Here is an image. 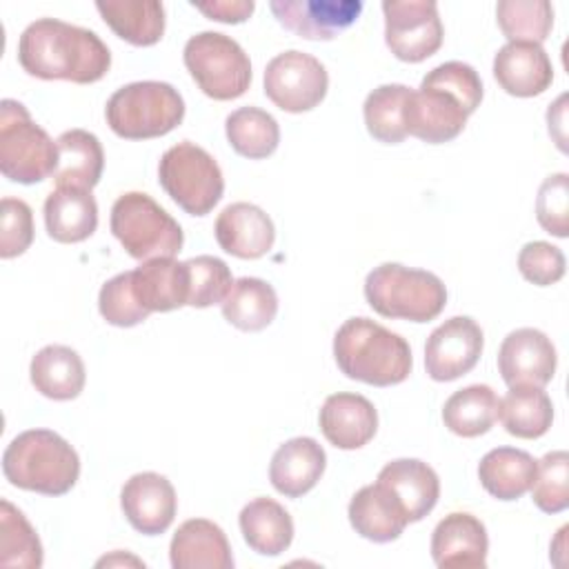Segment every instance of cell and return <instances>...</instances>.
<instances>
[{"label":"cell","instance_id":"obj_28","mask_svg":"<svg viewBox=\"0 0 569 569\" xmlns=\"http://www.w3.org/2000/svg\"><path fill=\"white\" fill-rule=\"evenodd\" d=\"M538 460L516 447H496L480 458L478 478L489 496L496 500H518L525 496L536 478Z\"/></svg>","mask_w":569,"mask_h":569},{"label":"cell","instance_id":"obj_42","mask_svg":"<svg viewBox=\"0 0 569 569\" xmlns=\"http://www.w3.org/2000/svg\"><path fill=\"white\" fill-rule=\"evenodd\" d=\"M536 218L538 224L556 236H569V176L551 173L542 180L536 196Z\"/></svg>","mask_w":569,"mask_h":569},{"label":"cell","instance_id":"obj_41","mask_svg":"<svg viewBox=\"0 0 569 569\" xmlns=\"http://www.w3.org/2000/svg\"><path fill=\"white\" fill-rule=\"evenodd\" d=\"M100 316L113 327H136L149 318L131 289V271H122L107 280L98 293Z\"/></svg>","mask_w":569,"mask_h":569},{"label":"cell","instance_id":"obj_23","mask_svg":"<svg viewBox=\"0 0 569 569\" xmlns=\"http://www.w3.org/2000/svg\"><path fill=\"white\" fill-rule=\"evenodd\" d=\"M173 569H231L233 556L227 533L207 518L184 520L169 545Z\"/></svg>","mask_w":569,"mask_h":569},{"label":"cell","instance_id":"obj_24","mask_svg":"<svg viewBox=\"0 0 569 569\" xmlns=\"http://www.w3.org/2000/svg\"><path fill=\"white\" fill-rule=\"evenodd\" d=\"M131 289L138 305L153 311H173L187 305L189 271L176 258H151L131 271Z\"/></svg>","mask_w":569,"mask_h":569},{"label":"cell","instance_id":"obj_16","mask_svg":"<svg viewBox=\"0 0 569 569\" xmlns=\"http://www.w3.org/2000/svg\"><path fill=\"white\" fill-rule=\"evenodd\" d=\"M120 507L129 525L144 536L164 533L178 509L173 485L156 471L133 473L120 491Z\"/></svg>","mask_w":569,"mask_h":569},{"label":"cell","instance_id":"obj_29","mask_svg":"<svg viewBox=\"0 0 569 569\" xmlns=\"http://www.w3.org/2000/svg\"><path fill=\"white\" fill-rule=\"evenodd\" d=\"M58 167L53 180L58 187L93 189L104 169V151L91 131L69 129L58 136Z\"/></svg>","mask_w":569,"mask_h":569},{"label":"cell","instance_id":"obj_30","mask_svg":"<svg viewBox=\"0 0 569 569\" xmlns=\"http://www.w3.org/2000/svg\"><path fill=\"white\" fill-rule=\"evenodd\" d=\"M240 533L251 551L260 556H280L293 540V520L289 511L271 498H253L238 516Z\"/></svg>","mask_w":569,"mask_h":569},{"label":"cell","instance_id":"obj_31","mask_svg":"<svg viewBox=\"0 0 569 569\" xmlns=\"http://www.w3.org/2000/svg\"><path fill=\"white\" fill-rule=\"evenodd\" d=\"M96 9L111 31L133 47H151L164 33V7L158 0H100Z\"/></svg>","mask_w":569,"mask_h":569},{"label":"cell","instance_id":"obj_8","mask_svg":"<svg viewBox=\"0 0 569 569\" xmlns=\"http://www.w3.org/2000/svg\"><path fill=\"white\" fill-rule=\"evenodd\" d=\"M58 142L36 124L27 107L4 98L0 102V171L7 180L36 184L56 173Z\"/></svg>","mask_w":569,"mask_h":569},{"label":"cell","instance_id":"obj_39","mask_svg":"<svg viewBox=\"0 0 569 569\" xmlns=\"http://www.w3.org/2000/svg\"><path fill=\"white\" fill-rule=\"evenodd\" d=\"M569 453L558 449L538 460L531 485V500L545 513H560L569 507Z\"/></svg>","mask_w":569,"mask_h":569},{"label":"cell","instance_id":"obj_10","mask_svg":"<svg viewBox=\"0 0 569 569\" xmlns=\"http://www.w3.org/2000/svg\"><path fill=\"white\" fill-rule=\"evenodd\" d=\"M182 60L200 91L213 100H236L251 84L249 56L231 36L220 31L191 36Z\"/></svg>","mask_w":569,"mask_h":569},{"label":"cell","instance_id":"obj_2","mask_svg":"<svg viewBox=\"0 0 569 569\" xmlns=\"http://www.w3.org/2000/svg\"><path fill=\"white\" fill-rule=\"evenodd\" d=\"M482 93V80L471 64L449 60L433 67L409 98L407 136H416L427 144L458 138L467 118L480 107Z\"/></svg>","mask_w":569,"mask_h":569},{"label":"cell","instance_id":"obj_34","mask_svg":"<svg viewBox=\"0 0 569 569\" xmlns=\"http://www.w3.org/2000/svg\"><path fill=\"white\" fill-rule=\"evenodd\" d=\"M507 433L525 440L540 438L553 422V402L540 387H511L500 398V413Z\"/></svg>","mask_w":569,"mask_h":569},{"label":"cell","instance_id":"obj_12","mask_svg":"<svg viewBox=\"0 0 569 569\" xmlns=\"http://www.w3.org/2000/svg\"><path fill=\"white\" fill-rule=\"evenodd\" d=\"M385 42L402 62H422L433 56L445 38L433 0H385Z\"/></svg>","mask_w":569,"mask_h":569},{"label":"cell","instance_id":"obj_25","mask_svg":"<svg viewBox=\"0 0 569 569\" xmlns=\"http://www.w3.org/2000/svg\"><path fill=\"white\" fill-rule=\"evenodd\" d=\"M347 516L358 536L378 545L398 540L409 525L402 507L380 482L360 487L349 502Z\"/></svg>","mask_w":569,"mask_h":569},{"label":"cell","instance_id":"obj_18","mask_svg":"<svg viewBox=\"0 0 569 569\" xmlns=\"http://www.w3.org/2000/svg\"><path fill=\"white\" fill-rule=\"evenodd\" d=\"M213 233L222 251L242 260L262 258L269 253L276 240V227L271 218L251 202L227 204L216 218Z\"/></svg>","mask_w":569,"mask_h":569},{"label":"cell","instance_id":"obj_33","mask_svg":"<svg viewBox=\"0 0 569 569\" xmlns=\"http://www.w3.org/2000/svg\"><path fill=\"white\" fill-rule=\"evenodd\" d=\"M500 413V398L489 385H469L453 391L442 407L445 427L460 438L487 433Z\"/></svg>","mask_w":569,"mask_h":569},{"label":"cell","instance_id":"obj_32","mask_svg":"<svg viewBox=\"0 0 569 569\" xmlns=\"http://www.w3.org/2000/svg\"><path fill=\"white\" fill-rule=\"evenodd\" d=\"M220 305L224 320L240 331H262L278 313L276 289L267 280L251 276L233 280Z\"/></svg>","mask_w":569,"mask_h":569},{"label":"cell","instance_id":"obj_4","mask_svg":"<svg viewBox=\"0 0 569 569\" xmlns=\"http://www.w3.org/2000/svg\"><path fill=\"white\" fill-rule=\"evenodd\" d=\"M2 473L18 489L64 496L78 482L80 458L60 433L51 429H27L7 445Z\"/></svg>","mask_w":569,"mask_h":569},{"label":"cell","instance_id":"obj_21","mask_svg":"<svg viewBox=\"0 0 569 569\" xmlns=\"http://www.w3.org/2000/svg\"><path fill=\"white\" fill-rule=\"evenodd\" d=\"M327 467V453L318 440L298 436L282 442L269 462V480L273 489L287 498H300L309 493L322 478Z\"/></svg>","mask_w":569,"mask_h":569},{"label":"cell","instance_id":"obj_45","mask_svg":"<svg viewBox=\"0 0 569 569\" xmlns=\"http://www.w3.org/2000/svg\"><path fill=\"white\" fill-rule=\"evenodd\" d=\"M191 7H196L207 18L227 22V24L244 22L256 9L253 0H209V2H191Z\"/></svg>","mask_w":569,"mask_h":569},{"label":"cell","instance_id":"obj_13","mask_svg":"<svg viewBox=\"0 0 569 569\" xmlns=\"http://www.w3.org/2000/svg\"><path fill=\"white\" fill-rule=\"evenodd\" d=\"M485 336L469 316H453L438 325L425 345V369L436 382H451L469 373L482 353Z\"/></svg>","mask_w":569,"mask_h":569},{"label":"cell","instance_id":"obj_7","mask_svg":"<svg viewBox=\"0 0 569 569\" xmlns=\"http://www.w3.org/2000/svg\"><path fill=\"white\" fill-rule=\"evenodd\" d=\"M109 227L124 251L142 262L173 258L184 242L178 220L142 191H127L116 198Z\"/></svg>","mask_w":569,"mask_h":569},{"label":"cell","instance_id":"obj_46","mask_svg":"<svg viewBox=\"0 0 569 569\" xmlns=\"http://www.w3.org/2000/svg\"><path fill=\"white\" fill-rule=\"evenodd\" d=\"M565 102H567V96L562 93L553 104H549V111H547V124H549V136L556 140L558 149L560 151H567V133H565Z\"/></svg>","mask_w":569,"mask_h":569},{"label":"cell","instance_id":"obj_17","mask_svg":"<svg viewBox=\"0 0 569 569\" xmlns=\"http://www.w3.org/2000/svg\"><path fill=\"white\" fill-rule=\"evenodd\" d=\"M487 551V529L482 520L467 511L447 513L431 533V558L440 569H485Z\"/></svg>","mask_w":569,"mask_h":569},{"label":"cell","instance_id":"obj_38","mask_svg":"<svg viewBox=\"0 0 569 569\" xmlns=\"http://www.w3.org/2000/svg\"><path fill=\"white\" fill-rule=\"evenodd\" d=\"M496 18L509 42L540 44L551 33L553 7L547 0H500Z\"/></svg>","mask_w":569,"mask_h":569},{"label":"cell","instance_id":"obj_14","mask_svg":"<svg viewBox=\"0 0 569 569\" xmlns=\"http://www.w3.org/2000/svg\"><path fill=\"white\" fill-rule=\"evenodd\" d=\"M558 356L551 338L533 327L507 333L498 349V371L511 387H545L556 373Z\"/></svg>","mask_w":569,"mask_h":569},{"label":"cell","instance_id":"obj_22","mask_svg":"<svg viewBox=\"0 0 569 569\" xmlns=\"http://www.w3.org/2000/svg\"><path fill=\"white\" fill-rule=\"evenodd\" d=\"M402 507L409 522L422 520L440 498L438 473L418 458H398L387 462L378 480Z\"/></svg>","mask_w":569,"mask_h":569},{"label":"cell","instance_id":"obj_9","mask_svg":"<svg viewBox=\"0 0 569 569\" xmlns=\"http://www.w3.org/2000/svg\"><path fill=\"white\" fill-rule=\"evenodd\" d=\"M158 182L189 216H207L224 193V178L213 156L182 140L169 147L158 164Z\"/></svg>","mask_w":569,"mask_h":569},{"label":"cell","instance_id":"obj_40","mask_svg":"<svg viewBox=\"0 0 569 569\" xmlns=\"http://www.w3.org/2000/svg\"><path fill=\"white\" fill-rule=\"evenodd\" d=\"M189 271V298L187 305L204 309L227 298L233 278L224 260L216 256H196L184 260Z\"/></svg>","mask_w":569,"mask_h":569},{"label":"cell","instance_id":"obj_26","mask_svg":"<svg viewBox=\"0 0 569 569\" xmlns=\"http://www.w3.org/2000/svg\"><path fill=\"white\" fill-rule=\"evenodd\" d=\"M44 227L56 242L87 240L98 227V202L89 189L56 187L44 200Z\"/></svg>","mask_w":569,"mask_h":569},{"label":"cell","instance_id":"obj_6","mask_svg":"<svg viewBox=\"0 0 569 569\" xmlns=\"http://www.w3.org/2000/svg\"><path fill=\"white\" fill-rule=\"evenodd\" d=\"M104 118L111 131L124 140L160 138L182 122L184 100L169 82H129L111 93Z\"/></svg>","mask_w":569,"mask_h":569},{"label":"cell","instance_id":"obj_15","mask_svg":"<svg viewBox=\"0 0 569 569\" xmlns=\"http://www.w3.org/2000/svg\"><path fill=\"white\" fill-rule=\"evenodd\" d=\"M271 13L305 40H333L362 13L360 0H271Z\"/></svg>","mask_w":569,"mask_h":569},{"label":"cell","instance_id":"obj_1","mask_svg":"<svg viewBox=\"0 0 569 569\" xmlns=\"http://www.w3.org/2000/svg\"><path fill=\"white\" fill-rule=\"evenodd\" d=\"M18 62L40 80L91 84L107 76L111 51L91 29L58 18H38L20 33Z\"/></svg>","mask_w":569,"mask_h":569},{"label":"cell","instance_id":"obj_11","mask_svg":"<svg viewBox=\"0 0 569 569\" xmlns=\"http://www.w3.org/2000/svg\"><path fill=\"white\" fill-rule=\"evenodd\" d=\"M264 96L287 113H302L318 107L329 89L325 64L298 49L273 56L264 67Z\"/></svg>","mask_w":569,"mask_h":569},{"label":"cell","instance_id":"obj_35","mask_svg":"<svg viewBox=\"0 0 569 569\" xmlns=\"http://www.w3.org/2000/svg\"><path fill=\"white\" fill-rule=\"evenodd\" d=\"M413 89L407 84H380L362 104L365 127L371 138L385 144H398L407 138V104Z\"/></svg>","mask_w":569,"mask_h":569},{"label":"cell","instance_id":"obj_44","mask_svg":"<svg viewBox=\"0 0 569 569\" xmlns=\"http://www.w3.org/2000/svg\"><path fill=\"white\" fill-rule=\"evenodd\" d=\"M565 253L545 240L527 242L518 253V271L538 287L556 284L565 276Z\"/></svg>","mask_w":569,"mask_h":569},{"label":"cell","instance_id":"obj_37","mask_svg":"<svg viewBox=\"0 0 569 569\" xmlns=\"http://www.w3.org/2000/svg\"><path fill=\"white\" fill-rule=\"evenodd\" d=\"M42 542L24 518V513L9 500H0V567H42Z\"/></svg>","mask_w":569,"mask_h":569},{"label":"cell","instance_id":"obj_19","mask_svg":"<svg viewBox=\"0 0 569 569\" xmlns=\"http://www.w3.org/2000/svg\"><path fill=\"white\" fill-rule=\"evenodd\" d=\"M320 431L336 449H360L378 431V411L371 400L360 393L338 391L322 402Z\"/></svg>","mask_w":569,"mask_h":569},{"label":"cell","instance_id":"obj_5","mask_svg":"<svg viewBox=\"0 0 569 569\" xmlns=\"http://www.w3.org/2000/svg\"><path fill=\"white\" fill-rule=\"evenodd\" d=\"M365 298L382 318L429 322L442 313L447 287L431 271L382 262L367 273Z\"/></svg>","mask_w":569,"mask_h":569},{"label":"cell","instance_id":"obj_3","mask_svg":"<svg viewBox=\"0 0 569 569\" xmlns=\"http://www.w3.org/2000/svg\"><path fill=\"white\" fill-rule=\"evenodd\" d=\"M333 358L347 378L371 387L400 385L413 367L409 342L365 316L349 318L338 327Z\"/></svg>","mask_w":569,"mask_h":569},{"label":"cell","instance_id":"obj_20","mask_svg":"<svg viewBox=\"0 0 569 569\" xmlns=\"http://www.w3.org/2000/svg\"><path fill=\"white\" fill-rule=\"evenodd\" d=\"M493 78L502 91L516 98H533L553 82V64L533 42H507L493 58Z\"/></svg>","mask_w":569,"mask_h":569},{"label":"cell","instance_id":"obj_27","mask_svg":"<svg viewBox=\"0 0 569 569\" xmlns=\"http://www.w3.org/2000/svg\"><path fill=\"white\" fill-rule=\"evenodd\" d=\"M29 378L36 391L51 400H73L84 389V362L76 349L64 345L42 347L29 365Z\"/></svg>","mask_w":569,"mask_h":569},{"label":"cell","instance_id":"obj_43","mask_svg":"<svg viewBox=\"0 0 569 569\" xmlns=\"http://www.w3.org/2000/svg\"><path fill=\"white\" fill-rule=\"evenodd\" d=\"M33 242V213L20 198H2L0 202V258L22 256Z\"/></svg>","mask_w":569,"mask_h":569},{"label":"cell","instance_id":"obj_36","mask_svg":"<svg viewBox=\"0 0 569 569\" xmlns=\"http://www.w3.org/2000/svg\"><path fill=\"white\" fill-rule=\"evenodd\" d=\"M231 149L249 160H262L278 149L280 127L271 113L258 107H240L224 120Z\"/></svg>","mask_w":569,"mask_h":569}]
</instances>
